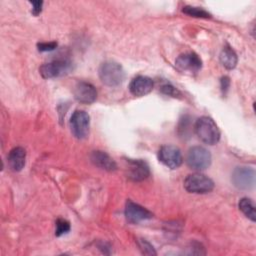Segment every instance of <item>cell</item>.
Segmentation results:
<instances>
[{"mask_svg": "<svg viewBox=\"0 0 256 256\" xmlns=\"http://www.w3.org/2000/svg\"><path fill=\"white\" fill-rule=\"evenodd\" d=\"M74 98L82 104H91L97 98L96 88L89 82H77L73 89Z\"/></svg>", "mask_w": 256, "mask_h": 256, "instance_id": "obj_12", "label": "cell"}, {"mask_svg": "<svg viewBox=\"0 0 256 256\" xmlns=\"http://www.w3.org/2000/svg\"><path fill=\"white\" fill-rule=\"evenodd\" d=\"M210 152L202 146H193L188 150L186 162L188 166L194 170H205L211 164Z\"/></svg>", "mask_w": 256, "mask_h": 256, "instance_id": "obj_5", "label": "cell"}, {"mask_svg": "<svg viewBox=\"0 0 256 256\" xmlns=\"http://www.w3.org/2000/svg\"><path fill=\"white\" fill-rule=\"evenodd\" d=\"M30 4L32 5V14L37 16L42 11L43 2L42 1H30Z\"/></svg>", "mask_w": 256, "mask_h": 256, "instance_id": "obj_23", "label": "cell"}, {"mask_svg": "<svg viewBox=\"0 0 256 256\" xmlns=\"http://www.w3.org/2000/svg\"><path fill=\"white\" fill-rule=\"evenodd\" d=\"M195 133L205 144L214 145L220 139V130L214 120L208 116H202L195 123Z\"/></svg>", "mask_w": 256, "mask_h": 256, "instance_id": "obj_2", "label": "cell"}, {"mask_svg": "<svg viewBox=\"0 0 256 256\" xmlns=\"http://www.w3.org/2000/svg\"><path fill=\"white\" fill-rule=\"evenodd\" d=\"M182 12L196 18H210L211 15L206 10H204L201 7H194V6H185L182 9Z\"/></svg>", "mask_w": 256, "mask_h": 256, "instance_id": "obj_18", "label": "cell"}, {"mask_svg": "<svg viewBox=\"0 0 256 256\" xmlns=\"http://www.w3.org/2000/svg\"><path fill=\"white\" fill-rule=\"evenodd\" d=\"M73 68L74 64L71 60L60 58L44 63L39 68V72L44 79H51L67 75L73 70Z\"/></svg>", "mask_w": 256, "mask_h": 256, "instance_id": "obj_3", "label": "cell"}, {"mask_svg": "<svg viewBox=\"0 0 256 256\" xmlns=\"http://www.w3.org/2000/svg\"><path fill=\"white\" fill-rule=\"evenodd\" d=\"M138 246L141 250V252L145 255H156V251L154 247L145 239H139L138 241Z\"/></svg>", "mask_w": 256, "mask_h": 256, "instance_id": "obj_20", "label": "cell"}, {"mask_svg": "<svg viewBox=\"0 0 256 256\" xmlns=\"http://www.w3.org/2000/svg\"><path fill=\"white\" fill-rule=\"evenodd\" d=\"M127 177L135 182L143 181L150 175L148 164L141 159H127Z\"/></svg>", "mask_w": 256, "mask_h": 256, "instance_id": "obj_11", "label": "cell"}, {"mask_svg": "<svg viewBox=\"0 0 256 256\" xmlns=\"http://www.w3.org/2000/svg\"><path fill=\"white\" fill-rule=\"evenodd\" d=\"M233 185L240 190H249L255 185V171L250 167H236L231 177Z\"/></svg>", "mask_w": 256, "mask_h": 256, "instance_id": "obj_8", "label": "cell"}, {"mask_svg": "<svg viewBox=\"0 0 256 256\" xmlns=\"http://www.w3.org/2000/svg\"><path fill=\"white\" fill-rule=\"evenodd\" d=\"M175 66L181 72L197 73L202 68V60L194 52H187L179 55L175 60Z\"/></svg>", "mask_w": 256, "mask_h": 256, "instance_id": "obj_9", "label": "cell"}, {"mask_svg": "<svg viewBox=\"0 0 256 256\" xmlns=\"http://www.w3.org/2000/svg\"><path fill=\"white\" fill-rule=\"evenodd\" d=\"M125 217L128 222L137 224L141 221L151 219L153 217V214L143 206L131 200H128L125 205Z\"/></svg>", "mask_w": 256, "mask_h": 256, "instance_id": "obj_10", "label": "cell"}, {"mask_svg": "<svg viewBox=\"0 0 256 256\" xmlns=\"http://www.w3.org/2000/svg\"><path fill=\"white\" fill-rule=\"evenodd\" d=\"M158 159L166 167L177 169L183 162V157L180 149L174 145H163L158 151Z\"/></svg>", "mask_w": 256, "mask_h": 256, "instance_id": "obj_7", "label": "cell"}, {"mask_svg": "<svg viewBox=\"0 0 256 256\" xmlns=\"http://www.w3.org/2000/svg\"><path fill=\"white\" fill-rule=\"evenodd\" d=\"M239 210L252 222L256 221V212H255V204L254 202L247 197L240 199L238 203Z\"/></svg>", "mask_w": 256, "mask_h": 256, "instance_id": "obj_17", "label": "cell"}, {"mask_svg": "<svg viewBox=\"0 0 256 256\" xmlns=\"http://www.w3.org/2000/svg\"><path fill=\"white\" fill-rule=\"evenodd\" d=\"M184 188L189 193L206 194L214 189V182L204 174L194 173L185 178Z\"/></svg>", "mask_w": 256, "mask_h": 256, "instance_id": "obj_4", "label": "cell"}, {"mask_svg": "<svg viewBox=\"0 0 256 256\" xmlns=\"http://www.w3.org/2000/svg\"><path fill=\"white\" fill-rule=\"evenodd\" d=\"M153 80L150 77L143 75L134 77L129 84V90L131 94L136 97H142L149 94L153 90Z\"/></svg>", "mask_w": 256, "mask_h": 256, "instance_id": "obj_13", "label": "cell"}, {"mask_svg": "<svg viewBox=\"0 0 256 256\" xmlns=\"http://www.w3.org/2000/svg\"><path fill=\"white\" fill-rule=\"evenodd\" d=\"M219 59H220L221 64L223 65V67H225L228 70L234 69L235 66L237 65V61H238L236 52L228 45L225 46L222 49V51L220 52Z\"/></svg>", "mask_w": 256, "mask_h": 256, "instance_id": "obj_16", "label": "cell"}, {"mask_svg": "<svg viewBox=\"0 0 256 256\" xmlns=\"http://www.w3.org/2000/svg\"><path fill=\"white\" fill-rule=\"evenodd\" d=\"M25 160H26V151L24 148L19 146L11 149L7 156L8 165L10 169L15 172H19L24 168Z\"/></svg>", "mask_w": 256, "mask_h": 256, "instance_id": "obj_15", "label": "cell"}, {"mask_svg": "<svg viewBox=\"0 0 256 256\" xmlns=\"http://www.w3.org/2000/svg\"><path fill=\"white\" fill-rule=\"evenodd\" d=\"M160 90L164 95L171 96V97H179L181 95L180 91L177 88H175L173 85H171L170 83H166V84L162 85Z\"/></svg>", "mask_w": 256, "mask_h": 256, "instance_id": "obj_21", "label": "cell"}, {"mask_svg": "<svg viewBox=\"0 0 256 256\" xmlns=\"http://www.w3.org/2000/svg\"><path fill=\"white\" fill-rule=\"evenodd\" d=\"M57 47V42L52 41V42H41L37 44V48L41 52H46V51H52Z\"/></svg>", "mask_w": 256, "mask_h": 256, "instance_id": "obj_22", "label": "cell"}, {"mask_svg": "<svg viewBox=\"0 0 256 256\" xmlns=\"http://www.w3.org/2000/svg\"><path fill=\"white\" fill-rule=\"evenodd\" d=\"M90 160L91 162L106 171H115L117 169V164L114 161V159L105 151H101V150H95L91 153L90 155Z\"/></svg>", "mask_w": 256, "mask_h": 256, "instance_id": "obj_14", "label": "cell"}, {"mask_svg": "<svg viewBox=\"0 0 256 256\" xmlns=\"http://www.w3.org/2000/svg\"><path fill=\"white\" fill-rule=\"evenodd\" d=\"M230 86V79L228 76H223L220 80V87H221V91L223 94H226V92L228 91Z\"/></svg>", "mask_w": 256, "mask_h": 256, "instance_id": "obj_24", "label": "cell"}, {"mask_svg": "<svg viewBox=\"0 0 256 256\" xmlns=\"http://www.w3.org/2000/svg\"><path fill=\"white\" fill-rule=\"evenodd\" d=\"M98 74L102 83L109 87H117L125 80L123 67L118 62L112 60L103 62L99 67Z\"/></svg>", "mask_w": 256, "mask_h": 256, "instance_id": "obj_1", "label": "cell"}, {"mask_svg": "<svg viewBox=\"0 0 256 256\" xmlns=\"http://www.w3.org/2000/svg\"><path fill=\"white\" fill-rule=\"evenodd\" d=\"M56 228H55V235L56 236H62L70 231V223L62 218L57 219L56 223Z\"/></svg>", "mask_w": 256, "mask_h": 256, "instance_id": "obj_19", "label": "cell"}, {"mask_svg": "<svg viewBox=\"0 0 256 256\" xmlns=\"http://www.w3.org/2000/svg\"><path fill=\"white\" fill-rule=\"evenodd\" d=\"M71 132L77 139H85L89 134L90 116L83 110H76L70 118Z\"/></svg>", "mask_w": 256, "mask_h": 256, "instance_id": "obj_6", "label": "cell"}]
</instances>
